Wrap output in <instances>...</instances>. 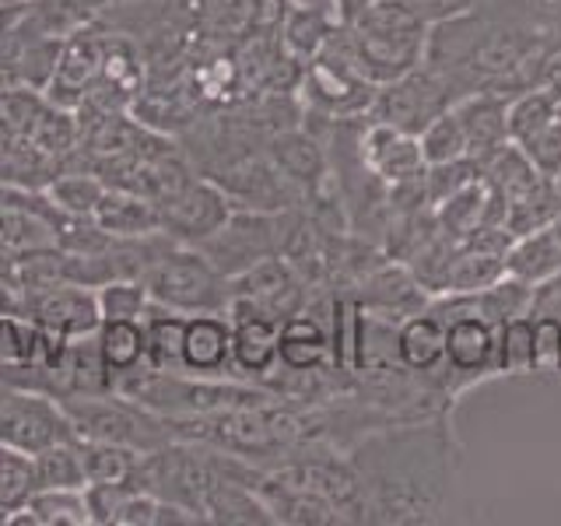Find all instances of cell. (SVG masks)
<instances>
[{
	"label": "cell",
	"instance_id": "18",
	"mask_svg": "<svg viewBox=\"0 0 561 526\" xmlns=\"http://www.w3.org/2000/svg\"><path fill=\"white\" fill-rule=\"evenodd\" d=\"M92 218L99 228H105V232L119 236V239L162 232V218H158L154 201L140 197V193H134V190H119V186L116 190L105 186Z\"/></svg>",
	"mask_w": 561,
	"mask_h": 526
},
{
	"label": "cell",
	"instance_id": "37",
	"mask_svg": "<svg viewBox=\"0 0 561 526\" xmlns=\"http://www.w3.org/2000/svg\"><path fill=\"white\" fill-rule=\"evenodd\" d=\"M0 519H8V513H4V508H0Z\"/></svg>",
	"mask_w": 561,
	"mask_h": 526
},
{
	"label": "cell",
	"instance_id": "23",
	"mask_svg": "<svg viewBox=\"0 0 561 526\" xmlns=\"http://www.w3.org/2000/svg\"><path fill=\"white\" fill-rule=\"evenodd\" d=\"M561 113V102L554 95H548L543 88H523V92L508 95L505 105V134L513 145H523L526 137H534L540 127Z\"/></svg>",
	"mask_w": 561,
	"mask_h": 526
},
{
	"label": "cell",
	"instance_id": "28",
	"mask_svg": "<svg viewBox=\"0 0 561 526\" xmlns=\"http://www.w3.org/2000/svg\"><path fill=\"white\" fill-rule=\"evenodd\" d=\"M499 373H508V376L534 373V316L530 312L499 323Z\"/></svg>",
	"mask_w": 561,
	"mask_h": 526
},
{
	"label": "cell",
	"instance_id": "26",
	"mask_svg": "<svg viewBox=\"0 0 561 526\" xmlns=\"http://www.w3.org/2000/svg\"><path fill=\"white\" fill-rule=\"evenodd\" d=\"M337 22L320 11H306V8H291L285 18V46L302 60H316L320 53L330 46Z\"/></svg>",
	"mask_w": 561,
	"mask_h": 526
},
{
	"label": "cell",
	"instance_id": "24",
	"mask_svg": "<svg viewBox=\"0 0 561 526\" xmlns=\"http://www.w3.org/2000/svg\"><path fill=\"white\" fill-rule=\"evenodd\" d=\"M35 491H39V478H35V453L0 443V508L11 516L14 508H22Z\"/></svg>",
	"mask_w": 561,
	"mask_h": 526
},
{
	"label": "cell",
	"instance_id": "25",
	"mask_svg": "<svg viewBox=\"0 0 561 526\" xmlns=\"http://www.w3.org/2000/svg\"><path fill=\"white\" fill-rule=\"evenodd\" d=\"M35 478L39 488H88L78 438H64L35 453Z\"/></svg>",
	"mask_w": 561,
	"mask_h": 526
},
{
	"label": "cell",
	"instance_id": "21",
	"mask_svg": "<svg viewBox=\"0 0 561 526\" xmlns=\"http://www.w3.org/2000/svg\"><path fill=\"white\" fill-rule=\"evenodd\" d=\"M145 330H148V368H154V373H183L186 316L151 306L145 316Z\"/></svg>",
	"mask_w": 561,
	"mask_h": 526
},
{
	"label": "cell",
	"instance_id": "11",
	"mask_svg": "<svg viewBox=\"0 0 561 526\" xmlns=\"http://www.w3.org/2000/svg\"><path fill=\"white\" fill-rule=\"evenodd\" d=\"M232 281V295H242L256 302L263 312H271L274 320H288V316L302 312L306 306V288L298 274L291 271V263H285L280 256H267L253 263L250 271H242Z\"/></svg>",
	"mask_w": 561,
	"mask_h": 526
},
{
	"label": "cell",
	"instance_id": "14",
	"mask_svg": "<svg viewBox=\"0 0 561 526\" xmlns=\"http://www.w3.org/2000/svg\"><path fill=\"white\" fill-rule=\"evenodd\" d=\"M105 46L110 43H99L95 35H88V32H78L75 39L64 43L57 70H53V78L46 84L49 99L60 102V105H75L92 92V88L99 84V75H102Z\"/></svg>",
	"mask_w": 561,
	"mask_h": 526
},
{
	"label": "cell",
	"instance_id": "2",
	"mask_svg": "<svg viewBox=\"0 0 561 526\" xmlns=\"http://www.w3.org/2000/svg\"><path fill=\"white\" fill-rule=\"evenodd\" d=\"M60 408L70 418V428L78 438H102V443H119L137 453H151L169 438V418L154 414L145 403H130V397H60Z\"/></svg>",
	"mask_w": 561,
	"mask_h": 526
},
{
	"label": "cell",
	"instance_id": "32",
	"mask_svg": "<svg viewBox=\"0 0 561 526\" xmlns=\"http://www.w3.org/2000/svg\"><path fill=\"white\" fill-rule=\"evenodd\" d=\"M516 148L530 158V165L543 175V180L558 183L561 180V113L548 123V127H540L534 137H526Z\"/></svg>",
	"mask_w": 561,
	"mask_h": 526
},
{
	"label": "cell",
	"instance_id": "5",
	"mask_svg": "<svg viewBox=\"0 0 561 526\" xmlns=\"http://www.w3.org/2000/svg\"><path fill=\"white\" fill-rule=\"evenodd\" d=\"M449 105H453L449 84L438 75H432V70L414 67L411 75H403V78L379 88L373 113H376V119L390 123V127L417 137L438 113H446Z\"/></svg>",
	"mask_w": 561,
	"mask_h": 526
},
{
	"label": "cell",
	"instance_id": "35",
	"mask_svg": "<svg viewBox=\"0 0 561 526\" xmlns=\"http://www.w3.org/2000/svg\"><path fill=\"white\" fill-rule=\"evenodd\" d=\"M530 88H543V92L561 102V39L558 43H543Z\"/></svg>",
	"mask_w": 561,
	"mask_h": 526
},
{
	"label": "cell",
	"instance_id": "29",
	"mask_svg": "<svg viewBox=\"0 0 561 526\" xmlns=\"http://www.w3.org/2000/svg\"><path fill=\"white\" fill-rule=\"evenodd\" d=\"M95 298H99L102 320H145L151 309V295L140 277L105 281V285L95 291Z\"/></svg>",
	"mask_w": 561,
	"mask_h": 526
},
{
	"label": "cell",
	"instance_id": "20",
	"mask_svg": "<svg viewBox=\"0 0 561 526\" xmlns=\"http://www.w3.org/2000/svg\"><path fill=\"white\" fill-rule=\"evenodd\" d=\"M95 341H99L105 368L113 373V382L148 365L145 320H102L95 330Z\"/></svg>",
	"mask_w": 561,
	"mask_h": 526
},
{
	"label": "cell",
	"instance_id": "27",
	"mask_svg": "<svg viewBox=\"0 0 561 526\" xmlns=\"http://www.w3.org/2000/svg\"><path fill=\"white\" fill-rule=\"evenodd\" d=\"M105 193V183L95 180V175H84V172H75V175H57L53 186L46 190L49 204L60 210V215H70V218H92L95 207Z\"/></svg>",
	"mask_w": 561,
	"mask_h": 526
},
{
	"label": "cell",
	"instance_id": "6",
	"mask_svg": "<svg viewBox=\"0 0 561 526\" xmlns=\"http://www.w3.org/2000/svg\"><path fill=\"white\" fill-rule=\"evenodd\" d=\"M18 298H22V316H28L35 327H43L49 333H60L67 341L88 338V333H95L102 323L95 291L75 285V281L25 288V291H18Z\"/></svg>",
	"mask_w": 561,
	"mask_h": 526
},
{
	"label": "cell",
	"instance_id": "4",
	"mask_svg": "<svg viewBox=\"0 0 561 526\" xmlns=\"http://www.w3.org/2000/svg\"><path fill=\"white\" fill-rule=\"evenodd\" d=\"M280 218L260 215V210H232L215 236L197 242V250L215 263L225 277L250 271L253 263L280 256Z\"/></svg>",
	"mask_w": 561,
	"mask_h": 526
},
{
	"label": "cell",
	"instance_id": "17",
	"mask_svg": "<svg viewBox=\"0 0 561 526\" xmlns=\"http://www.w3.org/2000/svg\"><path fill=\"white\" fill-rule=\"evenodd\" d=\"M330 355V333L327 327L309 312H295L288 320H280L277 330V362L288 373H312Z\"/></svg>",
	"mask_w": 561,
	"mask_h": 526
},
{
	"label": "cell",
	"instance_id": "8",
	"mask_svg": "<svg viewBox=\"0 0 561 526\" xmlns=\"http://www.w3.org/2000/svg\"><path fill=\"white\" fill-rule=\"evenodd\" d=\"M453 316L446 320V365L460 376L499 373V327L473 309V295H449Z\"/></svg>",
	"mask_w": 561,
	"mask_h": 526
},
{
	"label": "cell",
	"instance_id": "1",
	"mask_svg": "<svg viewBox=\"0 0 561 526\" xmlns=\"http://www.w3.org/2000/svg\"><path fill=\"white\" fill-rule=\"evenodd\" d=\"M140 281L151 295V306L183 316L225 312L228 295H232V281L190 242H172Z\"/></svg>",
	"mask_w": 561,
	"mask_h": 526
},
{
	"label": "cell",
	"instance_id": "3",
	"mask_svg": "<svg viewBox=\"0 0 561 526\" xmlns=\"http://www.w3.org/2000/svg\"><path fill=\"white\" fill-rule=\"evenodd\" d=\"M428 49V28L421 25H368L358 22L341 57L376 88L390 84L421 67Z\"/></svg>",
	"mask_w": 561,
	"mask_h": 526
},
{
	"label": "cell",
	"instance_id": "19",
	"mask_svg": "<svg viewBox=\"0 0 561 526\" xmlns=\"http://www.w3.org/2000/svg\"><path fill=\"white\" fill-rule=\"evenodd\" d=\"M8 523H32V526H84L92 523L84 488H39L35 495L14 508Z\"/></svg>",
	"mask_w": 561,
	"mask_h": 526
},
{
	"label": "cell",
	"instance_id": "22",
	"mask_svg": "<svg viewBox=\"0 0 561 526\" xmlns=\"http://www.w3.org/2000/svg\"><path fill=\"white\" fill-rule=\"evenodd\" d=\"M78 453L84 464L88 484H123L134 481L140 453L119 443H102V438H78Z\"/></svg>",
	"mask_w": 561,
	"mask_h": 526
},
{
	"label": "cell",
	"instance_id": "33",
	"mask_svg": "<svg viewBox=\"0 0 561 526\" xmlns=\"http://www.w3.org/2000/svg\"><path fill=\"white\" fill-rule=\"evenodd\" d=\"M534 373H561V316L554 312L534 316Z\"/></svg>",
	"mask_w": 561,
	"mask_h": 526
},
{
	"label": "cell",
	"instance_id": "31",
	"mask_svg": "<svg viewBox=\"0 0 561 526\" xmlns=\"http://www.w3.org/2000/svg\"><path fill=\"white\" fill-rule=\"evenodd\" d=\"M274 158H277V169L285 172L288 180L312 183V180H320V175H323V155L302 134L277 137L274 140Z\"/></svg>",
	"mask_w": 561,
	"mask_h": 526
},
{
	"label": "cell",
	"instance_id": "9",
	"mask_svg": "<svg viewBox=\"0 0 561 526\" xmlns=\"http://www.w3.org/2000/svg\"><path fill=\"white\" fill-rule=\"evenodd\" d=\"M362 162L393 190L414 186L425 175V155L414 134H403L382 119H373L362 134Z\"/></svg>",
	"mask_w": 561,
	"mask_h": 526
},
{
	"label": "cell",
	"instance_id": "30",
	"mask_svg": "<svg viewBox=\"0 0 561 526\" xmlns=\"http://www.w3.org/2000/svg\"><path fill=\"white\" fill-rule=\"evenodd\" d=\"M421 155H425V165H443V162H456V158H467V137L460 119H456L453 105L446 113H438L425 130L417 134Z\"/></svg>",
	"mask_w": 561,
	"mask_h": 526
},
{
	"label": "cell",
	"instance_id": "16",
	"mask_svg": "<svg viewBox=\"0 0 561 526\" xmlns=\"http://www.w3.org/2000/svg\"><path fill=\"white\" fill-rule=\"evenodd\" d=\"M397 362L408 373H435L446 362V320L438 312H414L397 327Z\"/></svg>",
	"mask_w": 561,
	"mask_h": 526
},
{
	"label": "cell",
	"instance_id": "12",
	"mask_svg": "<svg viewBox=\"0 0 561 526\" xmlns=\"http://www.w3.org/2000/svg\"><path fill=\"white\" fill-rule=\"evenodd\" d=\"M232 323L225 312H193L183 330V373L221 379L232 368Z\"/></svg>",
	"mask_w": 561,
	"mask_h": 526
},
{
	"label": "cell",
	"instance_id": "15",
	"mask_svg": "<svg viewBox=\"0 0 561 526\" xmlns=\"http://www.w3.org/2000/svg\"><path fill=\"white\" fill-rule=\"evenodd\" d=\"M505 274L519 277L534 288L558 277L561 274V221L554 218L548 225L516 236V242L505 250Z\"/></svg>",
	"mask_w": 561,
	"mask_h": 526
},
{
	"label": "cell",
	"instance_id": "13",
	"mask_svg": "<svg viewBox=\"0 0 561 526\" xmlns=\"http://www.w3.org/2000/svg\"><path fill=\"white\" fill-rule=\"evenodd\" d=\"M505 105H508V95L495 92V88H478V92L453 102V113L460 119L463 137H467V155L478 158L481 165L505 145H513L505 134Z\"/></svg>",
	"mask_w": 561,
	"mask_h": 526
},
{
	"label": "cell",
	"instance_id": "36",
	"mask_svg": "<svg viewBox=\"0 0 561 526\" xmlns=\"http://www.w3.org/2000/svg\"><path fill=\"white\" fill-rule=\"evenodd\" d=\"M540 4H543V11H548V14L561 18V0H540Z\"/></svg>",
	"mask_w": 561,
	"mask_h": 526
},
{
	"label": "cell",
	"instance_id": "7",
	"mask_svg": "<svg viewBox=\"0 0 561 526\" xmlns=\"http://www.w3.org/2000/svg\"><path fill=\"white\" fill-rule=\"evenodd\" d=\"M154 207H158V218H162V232L172 236L175 242H190V245L210 239L228 218H232V201H228V193L207 180L183 183L180 190L162 197Z\"/></svg>",
	"mask_w": 561,
	"mask_h": 526
},
{
	"label": "cell",
	"instance_id": "34",
	"mask_svg": "<svg viewBox=\"0 0 561 526\" xmlns=\"http://www.w3.org/2000/svg\"><path fill=\"white\" fill-rule=\"evenodd\" d=\"M425 28H443L473 11V0H400Z\"/></svg>",
	"mask_w": 561,
	"mask_h": 526
},
{
	"label": "cell",
	"instance_id": "10",
	"mask_svg": "<svg viewBox=\"0 0 561 526\" xmlns=\"http://www.w3.org/2000/svg\"><path fill=\"white\" fill-rule=\"evenodd\" d=\"M376 92L379 88L373 81H365L341 53H337V60L316 57L306 78V95L312 99L316 110H323L330 116H355V113L373 110Z\"/></svg>",
	"mask_w": 561,
	"mask_h": 526
}]
</instances>
